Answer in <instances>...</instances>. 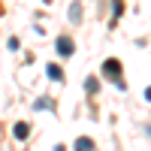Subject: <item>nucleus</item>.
<instances>
[{"instance_id":"3","label":"nucleus","mask_w":151,"mask_h":151,"mask_svg":"<svg viewBox=\"0 0 151 151\" xmlns=\"http://www.w3.org/2000/svg\"><path fill=\"white\" fill-rule=\"evenodd\" d=\"M12 136H15L18 142H24V139H27V136H30V127H27V124H24V121H18L15 127H12Z\"/></svg>"},{"instance_id":"5","label":"nucleus","mask_w":151,"mask_h":151,"mask_svg":"<svg viewBox=\"0 0 151 151\" xmlns=\"http://www.w3.org/2000/svg\"><path fill=\"white\" fill-rule=\"evenodd\" d=\"M76 151H94V139L91 136H79L76 139Z\"/></svg>"},{"instance_id":"1","label":"nucleus","mask_w":151,"mask_h":151,"mask_svg":"<svg viewBox=\"0 0 151 151\" xmlns=\"http://www.w3.org/2000/svg\"><path fill=\"white\" fill-rule=\"evenodd\" d=\"M103 73L109 76V79H115V85H118V88H124V85L118 82V76H121V60H115V58L103 60Z\"/></svg>"},{"instance_id":"4","label":"nucleus","mask_w":151,"mask_h":151,"mask_svg":"<svg viewBox=\"0 0 151 151\" xmlns=\"http://www.w3.org/2000/svg\"><path fill=\"white\" fill-rule=\"evenodd\" d=\"M45 76H48L52 82H64V70H60L58 64H48V67H45Z\"/></svg>"},{"instance_id":"2","label":"nucleus","mask_w":151,"mask_h":151,"mask_svg":"<svg viewBox=\"0 0 151 151\" xmlns=\"http://www.w3.org/2000/svg\"><path fill=\"white\" fill-rule=\"evenodd\" d=\"M55 45H58V55H60V58H70V55L76 52V45H73V40H70L67 33H64V36H58Z\"/></svg>"},{"instance_id":"6","label":"nucleus","mask_w":151,"mask_h":151,"mask_svg":"<svg viewBox=\"0 0 151 151\" xmlns=\"http://www.w3.org/2000/svg\"><path fill=\"white\" fill-rule=\"evenodd\" d=\"M70 21H73V24L82 21V3H79V0H76V3H70Z\"/></svg>"},{"instance_id":"8","label":"nucleus","mask_w":151,"mask_h":151,"mask_svg":"<svg viewBox=\"0 0 151 151\" xmlns=\"http://www.w3.org/2000/svg\"><path fill=\"white\" fill-rule=\"evenodd\" d=\"M97 88H100V85H97V79H88V82H85V91H88V94H94Z\"/></svg>"},{"instance_id":"10","label":"nucleus","mask_w":151,"mask_h":151,"mask_svg":"<svg viewBox=\"0 0 151 151\" xmlns=\"http://www.w3.org/2000/svg\"><path fill=\"white\" fill-rule=\"evenodd\" d=\"M148 136H151V127H148Z\"/></svg>"},{"instance_id":"7","label":"nucleus","mask_w":151,"mask_h":151,"mask_svg":"<svg viewBox=\"0 0 151 151\" xmlns=\"http://www.w3.org/2000/svg\"><path fill=\"white\" fill-rule=\"evenodd\" d=\"M33 109H55V103H52L48 97H40V100H36V106H33Z\"/></svg>"},{"instance_id":"9","label":"nucleus","mask_w":151,"mask_h":151,"mask_svg":"<svg viewBox=\"0 0 151 151\" xmlns=\"http://www.w3.org/2000/svg\"><path fill=\"white\" fill-rule=\"evenodd\" d=\"M145 100H148V103H151V85L145 88Z\"/></svg>"}]
</instances>
